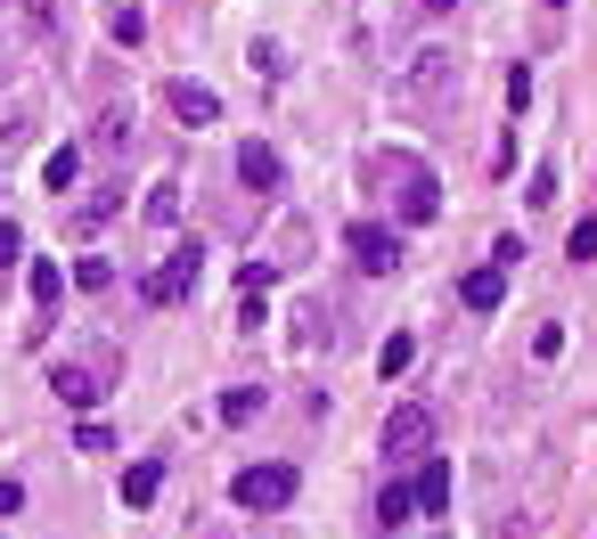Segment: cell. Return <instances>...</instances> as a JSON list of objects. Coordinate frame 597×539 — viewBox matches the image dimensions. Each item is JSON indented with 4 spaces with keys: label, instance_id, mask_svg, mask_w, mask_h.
I'll list each match as a JSON object with an SVG mask.
<instances>
[{
    "label": "cell",
    "instance_id": "2",
    "mask_svg": "<svg viewBox=\"0 0 597 539\" xmlns=\"http://www.w3.org/2000/svg\"><path fill=\"white\" fill-rule=\"evenodd\" d=\"M450 82H459V57H450V50H418V57L401 66L394 98H401V107H434V98L450 91Z\"/></svg>",
    "mask_w": 597,
    "mask_h": 539
},
{
    "label": "cell",
    "instance_id": "11",
    "mask_svg": "<svg viewBox=\"0 0 597 539\" xmlns=\"http://www.w3.org/2000/svg\"><path fill=\"white\" fill-rule=\"evenodd\" d=\"M409 499H418L426 515H442V507H450V466H442V458H426V466H418V483H409Z\"/></svg>",
    "mask_w": 597,
    "mask_h": 539
},
{
    "label": "cell",
    "instance_id": "14",
    "mask_svg": "<svg viewBox=\"0 0 597 539\" xmlns=\"http://www.w3.org/2000/svg\"><path fill=\"white\" fill-rule=\"evenodd\" d=\"M41 180H50V189L66 197L74 180H82V156H74V148H50V163H41Z\"/></svg>",
    "mask_w": 597,
    "mask_h": 539
},
{
    "label": "cell",
    "instance_id": "17",
    "mask_svg": "<svg viewBox=\"0 0 597 539\" xmlns=\"http://www.w3.org/2000/svg\"><path fill=\"white\" fill-rule=\"evenodd\" d=\"M221 418H230V425H245V418H262V392H254V384L221 392Z\"/></svg>",
    "mask_w": 597,
    "mask_h": 539
},
{
    "label": "cell",
    "instance_id": "19",
    "mask_svg": "<svg viewBox=\"0 0 597 539\" xmlns=\"http://www.w3.org/2000/svg\"><path fill=\"white\" fill-rule=\"evenodd\" d=\"M409 360H418V344H409V336H394V344H385V351H377V368H385V377H401V368H409Z\"/></svg>",
    "mask_w": 597,
    "mask_h": 539
},
{
    "label": "cell",
    "instance_id": "15",
    "mask_svg": "<svg viewBox=\"0 0 597 539\" xmlns=\"http://www.w3.org/2000/svg\"><path fill=\"white\" fill-rule=\"evenodd\" d=\"M25 286H33V303L50 310L57 295H66V270H57V262H33V278H25Z\"/></svg>",
    "mask_w": 597,
    "mask_h": 539
},
{
    "label": "cell",
    "instance_id": "22",
    "mask_svg": "<svg viewBox=\"0 0 597 539\" xmlns=\"http://www.w3.org/2000/svg\"><path fill=\"white\" fill-rule=\"evenodd\" d=\"M279 262H286V270L303 262V221H286V230H279Z\"/></svg>",
    "mask_w": 597,
    "mask_h": 539
},
{
    "label": "cell",
    "instance_id": "20",
    "mask_svg": "<svg viewBox=\"0 0 597 539\" xmlns=\"http://www.w3.org/2000/svg\"><path fill=\"white\" fill-rule=\"evenodd\" d=\"M254 74H262V82L286 74V50H279V41H254Z\"/></svg>",
    "mask_w": 597,
    "mask_h": 539
},
{
    "label": "cell",
    "instance_id": "6",
    "mask_svg": "<svg viewBox=\"0 0 597 539\" xmlns=\"http://www.w3.org/2000/svg\"><path fill=\"white\" fill-rule=\"evenodd\" d=\"M344 254H353L368 278H385V270L401 262V237L385 230V221H353V230H344Z\"/></svg>",
    "mask_w": 597,
    "mask_h": 539
},
{
    "label": "cell",
    "instance_id": "7",
    "mask_svg": "<svg viewBox=\"0 0 597 539\" xmlns=\"http://www.w3.org/2000/svg\"><path fill=\"white\" fill-rule=\"evenodd\" d=\"M238 180H245V189H254V197H271L279 180H286L279 148H262V139H245V148H238Z\"/></svg>",
    "mask_w": 597,
    "mask_h": 539
},
{
    "label": "cell",
    "instance_id": "26",
    "mask_svg": "<svg viewBox=\"0 0 597 539\" xmlns=\"http://www.w3.org/2000/svg\"><path fill=\"white\" fill-rule=\"evenodd\" d=\"M426 9H434V17H450V9H459V0H426Z\"/></svg>",
    "mask_w": 597,
    "mask_h": 539
},
{
    "label": "cell",
    "instance_id": "5",
    "mask_svg": "<svg viewBox=\"0 0 597 539\" xmlns=\"http://www.w3.org/2000/svg\"><path fill=\"white\" fill-rule=\"evenodd\" d=\"M426 450H434V409L401 401L394 418H385V458H426Z\"/></svg>",
    "mask_w": 597,
    "mask_h": 539
},
{
    "label": "cell",
    "instance_id": "25",
    "mask_svg": "<svg viewBox=\"0 0 597 539\" xmlns=\"http://www.w3.org/2000/svg\"><path fill=\"white\" fill-rule=\"evenodd\" d=\"M25 507V483H9V474H0V515H17Z\"/></svg>",
    "mask_w": 597,
    "mask_h": 539
},
{
    "label": "cell",
    "instance_id": "27",
    "mask_svg": "<svg viewBox=\"0 0 597 539\" xmlns=\"http://www.w3.org/2000/svg\"><path fill=\"white\" fill-rule=\"evenodd\" d=\"M548 9H565V0H548Z\"/></svg>",
    "mask_w": 597,
    "mask_h": 539
},
{
    "label": "cell",
    "instance_id": "16",
    "mask_svg": "<svg viewBox=\"0 0 597 539\" xmlns=\"http://www.w3.org/2000/svg\"><path fill=\"white\" fill-rule=\"evenodd\" d=\"M107 33L123 41V50H139V41H148V17L139 9H107Z\"/></svg>",
    "mask_w": 597,
    "mask_h": 539
},
{
    "label": "cell",
    "instance_id": "24",
    "mask_svg": "<svg viewBox=\"0 0 597 539\" xmlns=\"http://www.w3.org/2000/svg\"><path fill=\"white\" fill-rule=\"evenodd\" d=\"M17 254H25V230H17V221H0V270H9Z\"/></svg>",
    "mask_w": 597,
    "mask_h": 539
},
{
    "label": "cell",
    "instance_id": "10",
    "mask_svg": "<svg viewBox=\"0 0 597 539\" xmlns=\"http://www.w3.org/2000/svg\"><path fill=\"white\" fill-rule=\"evenodd\" d=\"M500 295H507V270L500 262H483V270H467V278H459V303L467 310H500Z\"/></svg>",
    "mask_w": 597,
    "mask_h": 539
},
{
    "label": "cell",
    "instance_id": "3",
    "mask_svg": "<svg viewBox=\"0 0 597 539\" xmlns=\"http://www.w3.org/2000/svg\"><path fill=\"white\" fill-rule=\"evenodd\" d=\"M230 499L245 515H279L286 499H295V466H245L238 483H230Z\"/></svg>",
    "mask_w": 597,
    "mask_h": 539
},
{
    "label": "cell",
    "instance_id": "4",
    "mask_svg": "<svg viewBox=\"0 0 597 539\" xmlns=\"http://www.w3.org/2000/svg\"><path fill=\"white\" fill-rule=\"evenodd\" d=\"M189 295H197V245H189V254H164L148 278H139V303H148V310H172Z\"/></svg>",
    "mask_w": 597,
    "mask_h": 539
},
{
    "label": "cell",
    "instance_id": "12",
    "mask_svg": "<svg viewBox=\"0 0 597 539\" xmlns=\"http://www.w3.org/2000/svg\"><path fill=\"white\" fill-rule=\"evenodd\" d=\"M115 213H123V189H91V197H82V204H74V230H82V237H91V230H98V221H115Z\"/></svg>",
    "mask_w": 597,
    "mask_h": 539
},
{
    "label": "cell",
    "instance_id": "1",
    "mask_svg": "<svg viewBox=\"0 0 597 539\" xmlns=\"http://www.w3.org/2000/svg\"><path fill=\"white\" fill-rule=\"evenodd\" d=\"M368 172H377V180H394V189H401V221H409V230L442 213V189H434V172H426L418 156H377Z\"/></svg>",
    "mask_w": 597,
    "mask_h": 539
},
{
    "label": "cell",
    "instance_id": "8",
    "mask_svg": "<svg viewBox=\"0 0 597 539\" xmlns=\"http://www.w3.org/2000/svg\"><path fill=\"white\" fill-rule=\"evenodd\" d=\"M50 392H57L66 409H98V392H107V360H98V368H57Z\"/></svg>",
    "mask_w": 597,
    "mask_h": 539
},
{
    "label": "cell",
    "instance_id": "13",
    "mask_svg": "<svg viewBox=\"0 0 597 539\" xmlns=\"http://www.w3.org/2000/svg\"><path fill=\"white\" fill-rule=\"evenodd\" d=\"M156 483H164V466H156V458H139L132 474H123V507H148V499H156Z\"/></svg>",
    "mask_w": 597,
    "mask_h": 539
},
{
    "label": "cell",
    "instance_id": "23",
    "mask_svg": "<svg viewBox=\"0 0 597 539\" xmlns=\"http://www.w3.org/2000/svg\"><path fill=\"white\" fill-rule=\"evenodd\" d=\"M172 213H180V189H172V180H164V189L148 197V221H172Z\"/></svg>",
    "mask_w": 597,
    "mask_h": 539
},
{
    "label": "cell",
    "instance_id": "9",
    "mask_svg": "<svg viewBox=\"0 0 597 539\" xmlns=\"http://www.w3.org/2000/svg\"><path fill=\"white\" fill-rule=\"evenodd\" d=\"M164 98H172V115H180V123H197V131L221 115V91H213V82H172Z\"/></svg>",
    "mask_w": 597,
    "mask_h": 539
},
{
    "label": "cell",
    "instance_id": "21",
    "mask_svg": "<svg viewBox=\"0 0 597 539\" xmlns=\"http://www.w3.org/2000/svg\"><path fill=\"white\" fill-rule=\"evenodd\" d=\"M565 254H573V262H597V221H573V237H565Z\"/></svg>",
    "mask_w": 597,
    "mask_h": 539
},
{
    "label": "cell",
    "instance_id": "18",
    "mask_svg": "<svg viewBox=\"0 0 597 539\" xmlns=\"http://www.w3.org/2000/svg\"><path fill=\"white\" fill-rule=\"evenodd\" d=\"M409 507H418V499H409V483H385V490H377V515H385V524H401Z\"/></svg>",
    "mask_w": 597,
    "mask_h": 539
}]
</instances>
